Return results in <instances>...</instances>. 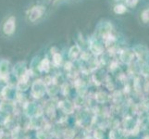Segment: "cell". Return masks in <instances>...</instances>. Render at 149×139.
Masks as SVG:
<instances>
[{
	"label": "cell",
	"mask_w": 149,
	"mask_h": 139,
	"mask_svg": "<svg viewBox=\"0 0 149 139\" xmlns=\"http://www.w3.org/2000/svg\"><path fill=\"white\" fill-rule=\"evenodd\" d=\"M135 19L143 28H149V0L143 2L135 11Z\"/></svg>",
	"instance_id": "6da1fadb"
},
{
	"label": "cell",
	"mask_w": 149,
	"mask_h": 139,
	"mask_svg": "<svg viewBox=\"0 0 149 139\" xmlns=\"http://www.w3.org/2000/svg\"><path fill=\"white\" fill-rule=\"evenodd\" d=\"M45 12V8L42 6H37L34 7L31 9L30 14H29V19L31 22H35L36 20H38L40 17H42L43 13Z\"/></svg>",
	"instance_id": "7a4b0ae2"
},
{
	"label": "cell",
	"mask_w": 149,
	"mask_h": 139,
	"mask_svg": "<svg viewBox=\"0 0 149 139\" xmlns=\"http://www.w3.org/2000/svg\"><path fill=\"white\" fill-rule=\"evenodd\" d=\"M122 3L127 8L128 11H136L143 2V0H123Z\"/></svg>",
	"instance_id": "3957f363"
},
{
	"label": "cell",
	"mask_w": 149,
	"mask_h": 139,
	"mask_svg": "<svg viewBox=\"0 0 149 139\" xmlns=\"http://www.w3.org/2000/svg\"><path fill=\"white\" fill-rule=\"evenodd\" d=\"M4 33L9 35L12 34L13 32L15 31V18L14 17H10L6 22H5L4 26H3Z\"/></svg>",
	"instance_id": "277c9868"
},
{
	"label": "cell",
	"mask_w": 149,
	"mask_h": 139,
	"mask_svg": "<svg viewBox=\"0 0 149 139\" xmlns=\"http://www.w3.org/2000/svg\"><path fill=\"white\" fill-rule=\"evenodd\" d=\"M114 12L117 15H123L124 13L128 12V9L124 6V4H123L122 2H120V3L115 4V6H114Z\"/></svg>",
	"instance_id": "5b68a950"
},
{
	"label": "cell",
	"mask_w": 149,
	"mask_h": 139,
	"mask_svg": "<svg viewBox=\"0 0 149 139\" xmlns=\"http://www.w3.org/2000/svg\"><path fill=\"white\" fill-rule=\"evenodd\" d=\"M54 61L56 64H59L61 62V57L59 56V54H56L54 56Z\"/></svg>",
	"instance_id": "8992f818"
},
{
	"label": "cell",
	"mask_w": 149,
	"mask_h": 139,
	"mask_svg": "<svg viewBox=\"0 0 149 139\" xmlns=\"http://www.w3.org/2000/svg\"><path fill=\"white\" fill-rule=\"evenodd\" d=\"M111 1L114 3V4H117V3H120V2H122L123 0H111Z\"/></svg>",
	"instance_id": "52a82bcc"
},
{
	"label": "cell",
	"mask_w": 149,
	"mask_h": 139,
	"mask_svg": "<svg viewBox=\"0 0 149 139\" xmlns=\"http://www.w3.org/2000/svg\"><path fill=\"white\" fill-rule=\"evenodd\" d=\"M51 1H53V2H56V1H58V0H51Z\"/></svg>",
	"instance_id": "ba28073f"
}]
</instances>
